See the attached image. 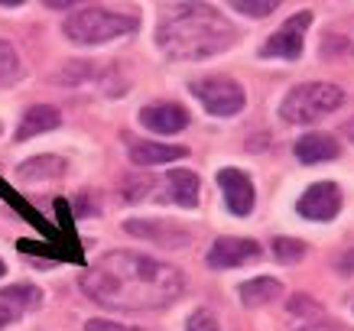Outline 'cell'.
<instances>
[{
  "label": "cell",
  "mask_w": 354,
  "mask_h": 331,
  "mask_svg": "<svg viewBox=\"0 0 354 331\" xmlns=\"http://www.w3.org/2000/svg\"><path fill=\"white\" fill-rule=\"evenodd\" d=\"M260 256L257 240H247V237H218L212 250H208V267L212 269H234L241 263H250Z\"/></svg>",
  "instance_id": "cell-9"
},
{
  "label": "cell",
  "mask_w": 354,
  "mask_h": 331,
  "mask_svg": "<svg viewBox=\"0 0 354 331\" xmlns=\"http://www.w3.org/2000/svg\"><path fill=\"white\" fill-rule=\"evenodd\" d=\"M273 256L279 263H296L306 256V244L302 240H292V237H277L273 240Z\"/></svg>",
  "instance_id": "cell-20"
},
{
  "label": "cell",
  "mask_w": 354,
  "mask_h": 331,
  "mask_svg": "<svg viewBox=\"0 0 354 331\" xmlns=\"http://www.w3.org/2000/svg\"><path fill=\"white\" fill-rule=\"evenodd\" d=\"M140 124L153 133H183L189 124V111L179 104H150L140 111Z\"/></svg>",
  "instance_id": "cell-11"
},
{
  "label": "cell",
  "mask_w": 354,
  "mask_h": 331,
  "mask_svg": "<svg viewBox=\"0 0 354 331\" xmlns=\"http://www.w3.org/2000/svg\"><path fill=\"white\" fill-rule=\"evenodd\" d=\"M296 211L309 221H332L342 211V189L335 182H315L302 192V198L296 202Z\"/></svg>",
  "instance_id": "cell-8"
},
{
  "label": "cell",
  "mask_w": 354,
  "mask_h": 331,
  "mask_svg": "<svg viewBox=\"0 0 354 331\" xmlns=\"http://www.w3.org/2000/svg\"><path fill=\"white\" fill-rule=\"evenodd\" d=\"M344 130H348V137L354 140V120H351V124H348V127H344Z\"/></svg>",
  "instance_id": "cell-29"
},
{
  "label": "cell",
  "mask_w": 354,
  "mask_h": 331,
  "mask_svg": "<svg viewBox=\"0 0 354 331\" xmlns=\"http://www.w3.org/2000/svg\"><path fill=\"white\" fill-rule=\"evenodd\" d=\"M299 331H348V328L335 325V321H312V325H306V328H299Z\"/></svg>",
  "instance_id": "cell-27"
},
{
  "label": "cell",
  "mask_w": 354,
  "mask_h": 331,
  "mask_svg": "<svg viewBox=\"0 0 354 331\" xmlns=\"http://www.w3.org/2000/svg\"><path fill=\"white\" fill-rule=\"evenodd\" d=\"M279 292H283V286H279L273 276L247 279V283H241V286H237V296H241V302H244V305H250V309H257V305H267V302H273Z\"/></svg>",
  "instance_id": "cell-17"
},
{
  "label": "cell",
  "mask_w": 354,
  "mask_h": 331,
  "mask_svg": "<svg viewBox=\"0 0 354 331\" xmlns=\"http://www.w3.org/2000/svg\"><path fill=\"white\" fill-rule=\"evenodd\" d=\"M312 23V13L302 10L296 13V17H290V20L283 23L273 36H270L267 43H263V49H260V55L263 59H299L302 55V39H306V30H309Z\"/></svg>",
  "instance_id": "cell-7"
},
{
  "label": "cell",
  "mask_w": 354,
  "mask_h": 331,
  "mask_svg": "<svg viewBox=\"0 0 354 331\" xmlns=\"http://www.w3.org/2000/svg\"><path fill=\"white\" fill-rule=\"evenodd\" d=\"M189 91L215 117H234L237 111H244V101H247L244 88L237 85L234 78H202V82H192Z\"/></svg>",
  "instance_id": "cell-5"
},
{
  "label": "cell",
  "mask_w": 354,
  "mask_h": 331,
  "mask_svg": "<svg viewBox=\"0 0 354 331\" xmlns=\"http://www.w3.org/2000/svg\"><path fill=\"white\" fill-rule=\"evenodd\" d=\"M338 153H342V146L328 133H306L296 143V160L306 162V166H312V162H332Z\"/></svg>",
  "instance_id": "cell-12"
},
{
  "label": "cell",
  "mask_w": 354,
  "mask_h": 331,
  "mask_svg": "<svg viewBox=\"0 0 354 331\" xmlns=\"http://www.w3.org/2000/svg\"><path fill=\"white\" fill-rule=\"evenodd\" d=\"M68 169V162L62 156H53V153H39V156H32V160L20 162V169H17V179L20 182H49V179H59L62 172Z\"/></svg>",
  "instance_id": "cell-14"
},
{
  "label": "cell",
  "mask_w": 354,
  "mask_h": 331,
  "mask_svg": "<svg viewBox=\"0 0 354 331\" xmlns=\"http://www.w3.org/2000/svg\"><path fill=\"white\" fill-rule=\"evenodd\" d=\"M231 7L247 17H267L277 10V0H231Z\"/></svg>",
  "instance_id": "cell-21"
},
{
  "label": "cell",
  "mask_w": 354,
  "mask_h": 331,
  "mask_svg": "<svg viewBox=\"0 0 354 331\" xmlns=\"http://www.w3.org/2000/svg\"><path fill=\"white\" fill-rule=\"evenodd\" d=\"M124 231L140 237V240L166 247V250H183L192 244V231L172 218H130V221H124Z\"/></svg>",
  "instance_id": "cell-6"
},
{
  "label": "cell",
  "mask_w": 354,
  "mask_h": 331,
  "mask_svg": "<svg viewBox=\"0 0 354 331\" xmlns=\"http://www.w3.org/2000/svg\"><path fill=\"white\" fill-rule=\"evenodd\" d=\"M185 331H218V319L208 309H195L185 321Z\"/></svg>",
  "instance_id": "cell-22"
},
{
  "label": "cell",
  "mask_w": 354,
  "mask_h": 331,
  "mask_svg": "<svg viewBox=\"0 0 354 331\" xmlns=\"http://www.w3.org/2000/svg\"><path fill=\"white\" fill-rule=\"evenodd\" d=\"M62 30L78 46H101L111 39H120V36H130L137 30V17L104 10V7H82L62 23Z\"/></svg>",
  "instance_id": "cell-3"
},
{
  "label": "cell",
  "mask_w": 354,
  "mask_h": 331,
  "mask_svg": "<svg viewBox=\"0 0 354 331\" xmlns=\"http://www.w3.org/2000/svg\"><path fill=\"white\" fill-rule=\"evenodd\" d=\"M20 78V55L10 43L0 39V85H13Z\"/></svg>",
  "instance_id": "cell-19"
},
{
  "label": "cell",
  "mask_w": 354,
  "mask_h": 331,
  "mask_svg": "<svg viewBox=\"0 0 354 331\" xmlns=\"http://www.w3.org/2000/svg\"><path fill=\"white\" fill-rule=\"evenodd\" d=\"M338 267H342L344 273H354V250H348V254L342 256V263H338Z\"/></svg>",
  "instance_id": "cell-28"
},
{
  "label": "cell",
  "mask_w": 354,
  "mask_h": 331,
  "mask_svg": "<svg viewBox=\"0 0 354 331\" xmlns=\"http://www.w3.org/2000/svg\"><path fill=\"white\" fill-rule=\"evenodd\" d=\"M85 296L120 312L166 309L185 292V276L176 267L137 250H111L82 276Z\"/></svg>",
  "instance_id": "cell-1"
},
{
  "label": "cell",
  "mask_w": 354,
  "mask_h": 331,
  "mask_svg": "<svg viewBox=\"0 0 354 331\" xmlns=\"http://www.w3.org/2000/svg\"><path fill=\"white\" fill-rule=\"evenodd\" d=\"M17 315H20V312H13L7 302H0V331L7 328V325H13V321H17Z\"/></svg>",
  "instance_id": "cell-26"
},
{
  "label": "cell",
  "mask_w": 354,
  "mask_h": 331,
  "mask_svg": "<svg viewBox=\"0 0 354 331\" xmlns=\"http://www.w3.org/2000/svg\"><path fill=\"white\" fill-rule=\"evenodd\" d=\"M160 49L172 62H202L227 53L237 30L208 3H169L160 13Z\"/></svg>",
  "instance_id": "cell-2"
},
{
  "label": "cell",
  "mask_w": 354,
  "mask_h": 331,
  "mask_svg": "<svg viewBox=\"0 0 354 331\" xmlns=\"http://www.w3.org/2000/svg\"><path fill=\"white\" fill-rule=\"evenodd\" d=\"M342 104H344L342 88L325 85V82H306V85H296L290 95L283 97L279 117L286 120V124L306 127V124H315V120L335 114Z\"/></svg>",
  "instance_id": "cell-4"
},
{
  "label": "cell",
  "mask_w": 354,
  "mask_h": 331,
  "mask_svg": "<svg viewBox=\"0 0 354 331\" xmlns=\"http://www.w3.org/2000/svg\"><path fill=\"white\" fill-rule=\"evenodd\" d=\"M85 331H137V328H127V325H118V321L108 319H91L85 325Z\"/></svg>",
  "instance_id": "cell-24"
},
{
  "label": "cell",
  "mask_w": 354,
  "mask_h": 331,
  "mask_svg": "<svg viewBox=\"0 0 354 331\" xmlns=\"http://www.w3.org/2000/svg\"><path fill=\"white\" fill-rule=\"evenodd\" d=\"M3 273H7V263H3V260H0V276H3Z\"/></svg>",
  "instance_id": "cell-30"
},
{
  "label": "cell",
  "mask_w": 354,
  "mask_h": 331,
  "mask_svg": "<svg viewBox=\"0 0 354 331\" xmlns=\"http://www.w3.org/2000/svg\"><path fill=\"white\" fill-rule=\"evenodd\" d=\"M198 176L189 169H172L166 176V198L176 205H185V208H195L198 205Z\"/></svg>",
  "instance_id": "cell-15"
},
{
  "label": "cell",
  "mask_w": 354,
  "mask_h": 331,
  "mask_svg": "<svg viewBox=\"0 0 354 331\" xmlns=\"http://www.w3.org/2000/svg\"><path fill=\"white\" fill-rule=\"evenodd\" d=\"M62 124V114L59 107L53 104H32L26 114H23L20 127H17V140H30V137H39V133H49Z\"/></svg>",
  "instance_id": "cell-13"
},
{
  "label": "cell",
  "mask_w": 354,
  "mask_h": 331,
  "mask_svg": "<svg viewBox=\"0 0 354 331\" xmlns=\"http://www.w3.org/2000/svg\"><path fill=\"white\" fill-rule=\"evenodd\" d=\"M0 302H7L13 312H23V309H36L43 302V292L30 283H17V286H7L0 289Z\"/></svg>",
  "instance_id": "cell-18"
},
{
  "label": "cell",
  "mask_w": 354,
  "mask_h": 331,
  "mask_svg": "<svg viewBox=\"0 0 354 331\" xmlns=\"http://www.w3.org/2000/svg\"><path fill=\"white\" fill-rule=\"evenodd\" d=\"M23 250V254H39V256H46V260H53V247H46V244H30V240H20V244H17Z\"/></svg>",
  "instance_id": "cell-25"
},
{
  "label": "cell",
  "mask_w": 354,
  "mask_h": 331,
  "mask_svg": "<svg viewBox=\"0 0 354 331\" xmlns=\"http://www.w3.org/2000/svg\"><path fill=\"white\" fill-rule=\"evenodd\" d=\"M218 185H221L227 211L234 218H247L250 208H254V182H250V176L241 169H221L218 172Z\"/></svg>",
  "instance_id": "cell-10"
},
{
  "label": "cell",
  "mask_w": 354,
  "mask_h": 331,
  "mask_svg": "<svg viewBox=\"0 0 354 331\" xmlns=\"http://www.w3.org/2000/svg\"><path fill=\"white\" fill-rule=\"evenodd\" d=\"M290 312H292V315H312V312H322V305H315L312 299L296 296V299H290Z\"/></svg>",
  "instance_id": "cell-23"
},
{
  "label": "cell",
  "mask_w": 354,
  "mask_h": 331,
  "mask_svg": "<svg viewBox=\"0 0 354 331\" xmlns=\"http://www.w3.org/2000/svg\"><path fill=\"white\" fill-rule=\"evenodd\" d=\"M189 156L185 146H169V143H133L130 146V160L137 166H166V162H176Z\"/></svg>",
  "instance_id": "cell-16"
}]
</instances>
